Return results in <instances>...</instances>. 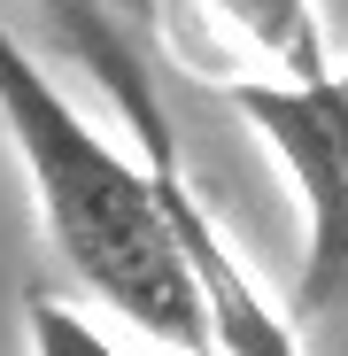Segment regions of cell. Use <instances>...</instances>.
Returning <instances> with one entry per match:
<instances>
[{
  "mask_svg": "<svg viewBox=\"0 0 348 356\" xmlns=\"http://www.w3.org/2000/svg\"><path fill=\"white\" fill-rule=\"evenodd\" d=\"M0 124H8L31 186H39V217L54 232V248L70 256V271L101 294V302L140 325L147 341L170 348H209V302L201 279L186 271L179 241L147 194V170L132 147H116L93 116L39 70V54L16 39V24L0 16Z\"/></svg>",
  "mask_w": 348,
  "mask_h": 356,
  "instance_id": "1",
  "label": "cell"
},
{
  "mask_svg": "<svg viewBox=\"0 0 348 356\" xmlns=\"http://www.w3.org/2000/svg\"><path fill=\"white\" fill-rule=\"evenodd\" d=\"M54 24H63V39L85 54V70L101 78L108 108L124 116L132 155H140V170H147V194H155V209H163V225H170V241H179L186 271L201 279L217 348H232V356H302L295 318L248 279V264L232 256V241H224V225L201 209L194 170H186V140H179V124H170L163 86H155V70H147V54L132 47V31L116 24L101 0H54Z\"/></svg>",
  "mask_w": 348,
  "mask_h": 356,
  "instance_id": "2",
  "label": "cell"
},
{
  "mask_svg": "<svg viewBox=\"0 0 348 356\" xmlns=\"http://www.w3.org/2000/svg\"><path fill=\"white\" fill-rule=\"evenodd\" d=\"M224 93L302 194V271L286 294V318H317L325 302H348V63L325 86L232 78Z\"/></svg>",
  "mask_w": 348,
  "mask_h": 356,
  "instance_id": "3",
  "label": "cell"
},
{
  "mask_svg": "<svg viewBox=\"0 0 348 356\" xmlns=\"http://www.w3.org/2000/svg\"><path fill=\"white\" fill-rule=\"evenodd\" d=\"M201 8L240 39L248 54H263L271 78H302L325 86L333 63V39H325V0H201Z\"/></svg>",
  "mask_w": 348,
  "mask_h": 356,
  "instance_id": "4",
  "label": "cell"
},
{
  "mask_svg": "<svg viewBox=\"0 0 348 356\" xmlns=\"http://www.w3.org/2000/svg\"><path fill=\"white\" fill-rule=\"evenodd\" d=\"M24 333H31V356H124L85 310H70L63 294H24Z\"/></svg>",
  "mask_w": 348,
  "mask_h": 356,
  "instance_id": "5",
  "label": "cell"
},
{
  "mask_svg": "<svg viewBox=\"0 0 348 356\" xmlns=\"http://www.w3.org/2000/svg\"><path fill=\"white\" fill-rule=\"evenodd\" d=\"M325 16H333V24H340V31H348V0H325Z\"/></svg>",
  "mask_w": 348,
  "mask_h": 356,
  "instance_id": "6",
  "label": "cell"
},
{
  "mask_svg": "<svg viewBox=\"0 0 348 356\" xmlns=\"http://www.w3.org/2000/svg\"><path fill=\"white\" fill-rule=\"evenodd\" d=\"M194 356H232V348H217V341H209V348H194Z\"/></svg>",
  "mask_w": 348,
  "mask_h": 356,
  "instance_id": "7",
  "label": "cell"
}]
</instances>
